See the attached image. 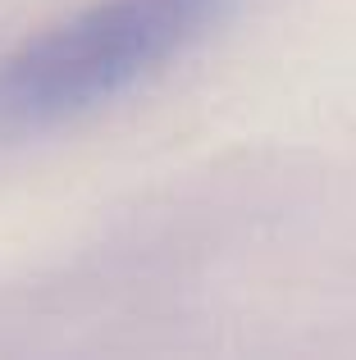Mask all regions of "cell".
I'll return each instance as SVG.
<instances>
[{
  "instance_id": "6da1fadb",
  "label": "cell",
  "mask_w": 356,
  "mask_h": 360,
  "mask_svg": "<svg viewBox=\"0 0 356 360\" xmlns=\"http://www.w3.org/2000/svg\"><path fill=\"white\" fill-rule=\"evenodd\" d=\"M238 0H91L0 60V146L128 96L196 46Z\"/></svg>"
}]
</instances>
